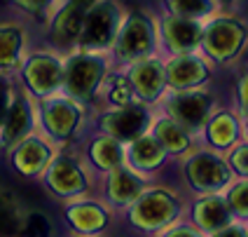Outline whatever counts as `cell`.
<instances>
[{
    "instance_id": "obj_15",
    "label": "cell",
    "mask_w": 248,
    "mask_h": 237,
    "mask_svg": "<svg viewBox=\"0 0 248 237\" xmlns=\"http://www.w3.org/2000/svg\"><path fill=\"white\" fill-rule=\"evenodd\" d=\"M157 26H159V47H162V56L199 52L204 21L183 19V17L164 12V14H157Z\"/></svg>"
},
{
    "instance_id": "obj_32",
    "label": "cell",
    "mask_w": 248,
    "mask_h": 237,
    "mask_svg": "<svg viewBox=\"0 0 248 237\" xmlns=\"http://www.w3.org/2000/svg\"><path fill=\"white\" fill-rule=\"evenodd\" d=\"M246 87H248V78H246V70L236 78V85H234V111L246 120V115H248V92H246Z\"/></svg>"
},
{
    "instance_id": "obj_20",
    "label": "cell",
    "mask_w": 248,
    "mask_h": 237,
    "mask_svg": "<svg viewBox=\"0 0 248 237\" xmlns=\"http://www.w3.org/2000/svg\"><path fill=\"white\" fill-rule=\"evenodd\" d=\"M38 132V122H35V99L31 97L28 92H24L19 83L14 89L12 103L10 111L5 115V122L0 127V148H10L12 143H16L19 139H24L28 134Z\"/></svg>"
},
{
    "instance_id": "obj_28",
    "label": "cell",
    "mask_w": 248,
    "mask_h": 237,
    "mask_svg": "<svg viewBox=\"0 0 248 237\" xmlns=\"http://www.w3.org/2000/svg\"><path fill=\"white\" fill-rule=\"evenodd\" d=\"M21 17H26L31 21H38L42 26L49 24V19L59 12V7L66 0H7Z\"/></svg>"
},
{
    "instance_id": "obj_4",
    "label": "cell",
    "mask_w": 248,
    "mask_h": 237,
    "mask_svg": "<svg viewBox=\"0 0 248 237\" xmlns=\"http://www.w3.org/2000/svg\"><path fill=\"white\" fill-rule=\"evenodd\" d=\"M115 70L108 52H84L70 50L63 54V85L61 92L87 108L96 106L98 92L106 78Z\"/></svg>"
},
{
    "instance_id": "obj_16",
    "label": "cell",
    "mask_w": 248,
    "mask_h": 237,
    "mask_svg": "<svg viewBox=\"0 0 248 237\" xmlns=\"http://www.w3.org/2000/svg\"><path fill=\"white\" fill-rule=\"evenodd\" d=\"M148 183H150V179L136 174L134 169H129L126 165H120V167L106 171L103 176H98L96 186H101V195L98 197H101L115 214H122V211L145 190Z\"/></svg>"
},
{
    "instance_id": "obj_35",
    "label": "cell",
    "mask_w": 248,
    "mask_h": 237,
    "mask_svg": "<svg viewBox=\"0 0 248 237\" xmlns=\"http://www.w3.org/2000/svg\"><path fill=\"white\" fill-rule=\"evenodd\" d=\"M216 5H218V10L220 12H232V7H234L239 0H213Z\"/></svg>"
},
{
    "instance_id": "obj_21",
    "label": "cell",
    "mask_w": 248,
    "mask_h": 237,
    "mask_svg": "<svg viewBox=\"0 0 248 237\" xmlns=\"http://www.w3.org/2000/svg\"><path fill=\"white\" fill-rule=\"evenodd\" d=\"M169 162H171L169 155L164 153V148L157 143V139L150 132H145L138 139L124 143V165L129 169H134L140 176L150 179V181H155L164 171Z\"/></svg>"
},
{
    "instance_id": "obj_13",
    "label": "cell",
    "mask_w": 248,
    "mask_h": 237,
    "mask_svg": "<svg viewBox=\"0 0 248 237\" xmlns=\"http://www.w3.org/2000/svg\"><path fill=\"white\" fill-rule=\"evenodd\" d=\"M126 83L131 87L134 101L148 106V108H159L162 99L166 94V78H164V59L162 56H148L134 61L122 68Z\"/></svg>"
},
{
    "instance_id": "obj_23",
    "label": "cell",
    "mask_w": 248,
    "mask_h": 237,
    "mask_svg": "<svg viewBox=\"0 0 248 237\" xmlns=\"http://www.w3.org/2000/svg\"><path fill=\"white\" fill-rule=\"evenodd\" d=\"M31 28L24 19L0 21V73L14 75L31 52Z\"/></svg>"
},
{
    "instance_id": "obj_36",
    "label": "cell",
    "mask_w": 248,
    "mask_h": 237,
    "mask_svg": "<svg viewBox=\"0 0 248 237\" xmlns=\"http://www.w3.org/2000/svg\"><path fill=\"white\" fill-rule=\"evenodd\" d=\"M66 237H101V235H80V233H68Z\"/></svg>"
},
{
    "instance_id": "obj_19",
    "label": "cell",
    "mask_w": 248,
    "mask_h": 237,
    "mask_svg": "<svg viewBox=\"0 0 248 237\" xmlns=\"http://www.w3.org/2000/svg\"><path fill=\"white\" fill-rule=\"evenodd\" d=\"M94 0H66L59 12L49 19L47 24V38H49V47L66 54L75 47V40H78V33H80V26H82V19L87 7L92 5Z\"/></svg>"
},
{
    "instance_id": "obj_5",
    "label": "cell",
    "mask_w": 248,
    "mask_h": 237,
    "mask_svg": "<svg viewBox=\"0 0 248 237\" xmlns=\"http://www.w3.org/2000/svg\"><path fill=\"white\" fill-rule=\"evenodd\" d=\"M115 68H124L148 56H162L157 14L145 7H131L124 14L120 33L110 50Z\"/></svg>"
},
{
    "instance_id": "obj_34",
    "label": "cell",
    "mask_w": 248,
    "mask_h": 237,
    "mask_svg": "<svg viewBox=\"0 0 248 237\" xmlns=\"http://www.w3.org/2000/svg\"><path fill=\"white\" fill-rule=\"evenodd\" d=\"M206 237H248V228L244 221H232L230 225H225L220 230H216V233H211Z\"/></svg>"
},
{
    "instance_id": "obj_9",
    "label": "cell",
    "mask_w": 248,
    "mask_h": 237,
    "mask_svg": "<svg viewBox=\"0 0 248 237\" xmlns=\"http://www.w3.org/2000/svg\"><path fill=\"white\" fill-rule=\"evenodd\" d=\"M14 80L33 99L59 94L63 85V54L52 47L31 50L14 73Z\"/></svg>"
},
{
    "instance_id": "obj_1",
    "label": "cell",
    "mask_w": 248,
    "mask_h": 237,
    "mask_svg": "<svg viewBox=\"0 0 248 237\" xmlns=\"http://www.w3.org/2000/svg\"><path fill=\"white\" fill-rule=\"evenodd\" d=\"M185 202L187 197H183V190L150 181L122 214L134 233L155 237L185 216Z\"/></svg>"
},
{
    "instance_id": "obj_10",
    "label": "cell",
    "mask_w": 248,
    "mask_h": 237,
    "mask_svg": "<svg viewBox=\"0 0 248 237\" xmlns=\"http://www.w3.org/2000/svg\"><path fill=\"white\" fill-rule=\"evenodd\" d=\"M218 108L220 101L211 87H199L190 92H166L159 103V111L166 113L173 122H178L197 141L202 136V129L208 122V118Z\"/></svg>"
},
{
    "instance_id": "obj_3",
    "label": "cell",
    "mask_w": 248,
    "mask_h": 237,
    "mask_svg": "<svg viewBox=\"0 0 248 237\" xmlns=\"http://www.w3.org/2000/svg\"><path fill=\"white\" fill-rule=\"evenodd\" d=\"M40 186L49 197H54L59 202H73V200H82L92 197L96 188V174L87 167L84 157L75 148H61L49 160V165L40 174Z\"/></svg>"
},
{
    "instance_id": "obj_2",
    "label": "cell",
    "mask_w": 248,
    "mask_h": 237,
    "mask_svg": "<svg viewBox=\"0 0 248 237\" xmlns=\"http://www.w3.org/2000/svg\"><path fill=\"white\" fill-rule=\"evenodd\" d=\"M35 122L42 136L49 139L61 151V148H73L92 120L87 106L59 92L52 97L35 99Z\"/></svg>"
},
{
    "instance_id": "obj_8",
    "label": "cell",
    "mask_w": 248,
    "mask_h": 237,
    "mask_svg": "<svg viewBox=\"0 0 248 237\" xmlns=\"http://www.w3.org/2000/svg\"><path fill=\"white\" fill-rule=\"evenodd\" d=\"M126 5L122 0H94L84 12L82 26L73 50L84 52H108L110 54L115 38L126 14Z\"/></svg>"
},
{
    "instance_id": "obj_30",
    "label": "cell",
    "mask_w": 248,
    "mask_h": 237,
    "mask_svg": "<svg viewBox=\"0 0 248 237\" xmlns=\"http://www.w3.org/2000/svg\"><path fill=\"white\" fill-rule=\"evenodd\" d=\"M225 162L230 171L234 174V179H246L248 176V141L246 136L241 141H236L234 146L225 153Z\"/></svg>"
},
{
    "instance_id": "obj_29",
    "label": "cell",
    "mask_w": 248,
    "mask_h": 237,
    "mask_svg": "<svg viewBox=\"0 0 248 237\" xmlns=\"http://www.w3.org/2000/svg\"><path fill=\"white\" fill-rule=\"evenodd\" d=\"M220 195H222V200H225L230 214H232V219L246 223V219H248V179H234Z\"/></svg>"
},
{
    "instance_id": "obj_27",
    "label": "cell",
    "mask_w": 248,
    "mask_h": 237,
    "mask_svg": "<svg viewBox=\"0 0 248 237\" xmlns=\"http://www.w3.org/2000/svg\"><path fill=\"white\" fill-rule=\"evenodd\" d=\"M166 14H176L183 19H194V21H206L218 10L213 0H162Z\"/></svg>"
},
{
    "instance_id": "obj_6",
    "label": "cell",
    "mask_w": 248,
    "mask_h": 237,
    "mask_svg": "<svg viewBox=\"0 0 248 237\" xmlns=\"http://www.w3.org/2000/svg\"><path fill=\"white\" fill-rule=\"evenodd\" d=\"M248 45V24L236 12H216L204 21L199 52L220 68L236 64Z\"/></svg>"
},
{
    "instance_id": "obj_18",
    "label": "cell",
    "mask_w": 248,
    "mask_h": 237,
    "mask_svg": "<svg viewBox=\"0 0 248 237\" xmlns=\"http://www.w3.org/2000/svg\"><path fill=\"white\" fill-rule=\"evenodd\" d=\"M246 120L234 111V108H227V106H220L218 111L208 118V122L202 129V136H199V143L206 146L216 153H227L236 141H241L246 136Z\"/></svg>"
},
{
    "instance_id": "obj_22",
    "label": "cell",
    "mask_w": 248,
    "mask_h": 237,
    "mask_svg": "<svg viewBox=\"0 0 248 237\" xmlns=\"http://www.w3.org/2000/svg\"><path fill=\"white\" fill-rule=\"evenodd\" d=\"M185 214H187L185 221L192 228H197L202 235H211V233H216V230H220V228L234 221L220 193H216V195H192L185 202Z\"/></svg>"
},
{
    "instance_id": "obj_24",
    "label": "cell",
    "mask_w": 248,
    "mask_h": 237,
    "mask_svg": "<svg viewBox=\"0 0 248 237\" xmlns=\"http://www.w3.org/2000/svg\"><path fill=\"white\" fill-rule=\"evenodd\" d=\"M150 132L152 136L157 139V143L164 148V153L169 155V160H180L190 153L192 148L199 146V141L194 139L192 134H187L178 122H173L166 113H162L159 108H155L150 122Z\"/></svg>"
},
{
    "instance_id": "obj_12",
    "label": "cell",
    "mask_w": 248,
    "mask_h": 237,
    "mask_svg": "<svg viewBox=\"0 0 248 237\" xmlns=\"http://www.w3.org/2000/svg\"><path fill=\"white\" fill-rule=\"evenodd\" d=\"M54 143L45 139L40 132H33L24 139L12 143L10 148H5V160L16 176L28 179V181H38L45 167L49 165V160L56 155Z\"/></svg>"
},
{
    "instance_id": "obj_14",
    "label": "cell",
    "mask_w": 248,
    "mask_h": 237,
    "mask_svg": "<svg viewBox=\"0 0 248 237\" xmlns=\"http://www.w3.org/2000/svg\"><path fill=\"white\" fill-rule=\"evenodd\" d=\"M164 59L166 92H190L208 87L213 80V64L202 52L162 56Z\"/></svg>"
},
{
    "instance_id": "obj_26",
    "label": "cell",
    "mask_w": 248,
    "mask_h": 237,
    "mask_svg": "<svg viewBox=\"0 0 248 237\" xmlns=\"http://www.w3.org/2000/svg\"><path fill=\"white\" fill-rule=\"evenodd\" d=\"M134 101V94H131V87L124 78L122 68H115L106 78V83L98 92L96 103H101V108H120V106H126Z\"/></svg>"
},
{
    "instance_id": "obj_17",
    "label": "cell",
    "mask_w": 248,
    "mask_h": 237,
    "mask_svg": "<svg viewBox=\"0 0 248 237\" xmlns=\"http://www.w3.org/2000/svg\"><path fill=\"white\" fill-rule=\"evenodd\" d=\"M115 211L101 197H82L63 204V221L70 233L80 235H103L110 228Z\"/></svg>"
},
{
    "instance_id": "obj_7",
    "label": "cell",
    "mask_w": 248,
    "mask_h": 237,
    "mask_svg": "<svg viewBox=\"0 0 248 237\" xmlns=\"http://www.w3.org/2000/svg\"><path fill=\"white\" fill-rule=\"evenodd\" d=\"M178 162L183 188L190 195H216L234 181V174L227 167L225 155L216 153L202 143L185 157H180Z\"/></svg>"
},
{
    "instance_id": "obj_25",
    "label": "cell",
    "mask_w": 248,
    "mask_h": 237,
    "mask_svg": "<svg viewBox=\"0 0 248 237\" xmlns=\"http://www.w3.org/2000/svg\"><path fill=\"white\" fill-rule=\"evenodd\" d=\"M80 153H82L87 167L96 174V179L103 176L106 171L124 165V143L101 132H94L92 136H87Z\"/></svg>"
},
{
    "instance_id": "obj_31",
    "label": "cell",
    "mask_w": 248,
    "mask_h": 237,
    "mask_svg": "<svg viewBox=\"0 0 248 237\" xmlns=\"http://www.w3.org/2000/svg\"><path fill=\"white\" fill-rule=\"evenodd\" d=\"M14 89H16V80L10 73H0V127L5 122V115L10 111V103H12Z\"/></svg>"
},
{
    "instance_id": "obj_11",
    "label": "cell",
    "mask_w": 248,
    "mask_h": 237,
    "mask_svg": "<svg viewBox=\"0 0 248 237\" xmlns=\"http://www.w3.org/2000/svg\"><path fill=\"white\" fill-rule=\"evenodd\" d=\"M152 115H155L152 108L138 103V101H131L120 108H98L94 113L92 125H94V132L108 134L120 143H129L150 129Z\"/></svg>"
},
{
    "instance_id": "obj_33",
    "label": "cell",
    "mask_w": 248,
    "mask_h": 237,
    "mask_svg": "<svg viewBox=\"0 0 248 237\" xmlns=\"http://www.w3.org/2000/svg\"><path fill=\"white\" fill-rule=\"evenodd\" d=\"M155 237H206V235H202V233H199L197 228H192L185 219H180L178 223L169 225L166 230H162L159 235H155Z\"/></svg>"
}]
</instances>
